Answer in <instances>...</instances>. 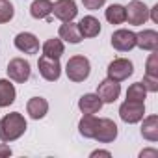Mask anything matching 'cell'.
<instances>
[{"mask_svg": "<svg viewBox=\"0 0 158 158\" xmlns=\"http://www.w3.org/2000/svg\"><path fill=\"white\" fill-rule=\"evenodd\" d=\"M26 128H28V123H26V119L21 112L6 114L0 119V141L11 143V141L19 139L26 132Z\"/></svg>", "mask_w": 158, "mask_h": 158, "instance_id": "cell-1", "label": "cell"}, {"mask_svg": "<svg viewBox=\"0 0 158 158\" xmlns=\"http://www.w3.org/2000/svg\"><path fill=\"white\" fill-rule=\"evenodd\" d=\"M65 74L71 82H84L91 74V63L86 56H71L67 65H65Z\"/></svg>", "mask_w": 158, "mask_h": 158, "instance_id": "cell-2", "label": "cell"}, {"mask_svg": "<svg viewBox=\"0 0 158 158\" xmlns=\"http://www.w3.org/2000/svg\"><path fill=\"white\" fill-rule=\"evenodd\" d=\"M106 73H108V78H112V80L123 82L128 76L134 74V63L128 58H115V60H112L108 63Z\"/></svg>", "mask_w": 158, "mask_h": 158, "instance_id": "cell-3", "label": "cell"}, {"mask_svg": "<svg viewBox=\"0 0 158 158\" xmlns=\"http://www.w3.org/2000/svg\"><path fill=\"white\" fill-rule=\"evenodd\" d=\"M6 73L10 76V80L17 82V84H24L30 74H32V67H30V61L24 60V58H13L10 60L8 67H6Z\"/></svg>", "mask_w": 158, "mask_h": 158, "instance_id": "cell-4", "label": "cell"}, {"mask_svg": "<svg viewBox=\"0 0 158 158\" xmlns=\"http://www.w3.org/2000/svg\"><path fill=\"white\" fill-rule=\"evenodd\" d=\"M119 117L125 123H128V125L139 123L145 117V102H138V101H128L127 99L119 106Z\"/></svg>", "mask_w": 158, "mask_h": 158, "instance_id": "cell-5", "label": "cell"}, {"mask_svg": "<svg viewBox=\"0 0 158 158\" xmlns=\"http://www.w3.org/2000/svg\"><path fill=\"white\" fill-rule=\"evenodd\" d=\"M149 19V8L139 2V0H132L128 6H125V21L130 26H141Z\"/></svg>", "mask_w": 158, "mask_h": 158, "instance_id": "cell-6", "label": "cell"}, {"mask_svg": "<svg viewBox=\"0 0 158 158\" xmlns=\"http://www.w3.org/2000/svg\"><path fill=\"white\" fill-rule=\"evenodd\" d=\"M37 69H39V74L45 78L47 82H56L61 76V65H60V60H56V58L39 56Z\"/></svg>", "mask_w": 158, "mask_h": 158, "instance_id": "cell-7", "label": "cell"}, {"mask_svg": "<svg viewBox=\"0 0 158 158\" xmlns=\"http://www.w3.org/2000/svg\"><path fill=\"white\" fill-rule=\"evenodd\" d=\"M112 47L119 52H130L136 47V34L127 28H119L112 34Z\"/></svg>", "mask_w": 158, "mask_h": 158, "instance_id": "cell-8", "label": "cell"}, {"mask_svg": "<svg viewBox=\"0 0 158 158\" xmlns=\"http://www.w3.org/2000/svg\"><path fill=\"white\" fill-rule=\"evenodd\" d=\"M117 125L112 121V119H108V117H102V119H99V123H97V130H95V136H93V139H97L99 143H112L115 138H117Z\"/></svg>", "mask_w": 158, "mask_h": 158, "instance_id": "cell-9", "label": "cell"}, {"mask_svg": "<svg viewBox=\"0 0 158 158\" xmlns=\"http://www.w3.org/2000/svg\"><path fill=\"white\" fill-rule=\"evenodd\" d=\"M97 95L101 97L102 102L112 104L121 95V84L115 82V80H112V78H104V80L99 82V86H97Z\"/></svg>", "mask_w": 158, "mask_h": 158, "instance_id": "cell-10", "label": "cell"}, {"mask_svg": "<svg viewBox=\"0 0 158 158\" xmlns=\"http://www.w3.org/2000/svg\"><path fill=\"white\" fill-rule=\"evenodd\" d=\"M52 13L58 21L69 23L78 15V8H76L74 0H56L52 4Z\"/></svg>", "mask_w": 158, "mask_h": 158, "instance_id": "cell-11", "label": "cell"}, {"mask_svg": "<svg viewBox=\"0 0 158 158\" xmlns=\"http://www.w3.org/2000/svg\"><path fill=\"white\" fill-rule=\"evenodd\" d=\"M13 45L23 54H37L39 52V39L32 32H21L15 35Z\"/></svg>", "mask_w": 158, "mask_h": 158, "instance_id": "cell-12", "label": "cell"}, {"mask_svg": "<svg viewBox=\"0 0 158 158\" xmlns=\"http://www.w3.org/2000/svg\"><path fill=\"white\" fill-rule=\"evenodd\" d=\"M76 26H78V32H80V35H82V37H88V39L97 37V35L101 34V21H99L97 17H93V15L82 17L80 23H78Z\"/></svg>", "mask_w": 158, "mask_h": 158, "instance_id": "cell-13", "label": "cell"}, {"mask_svg": "<svg viewBox=\"0 0 158 158\" xmlns=\"http://www.w3.org/2000/svg\"><path fill=\"white\" fill-rule=\"evenodd\" d=\"M102 101L97 93H84L80 99H78V110L82 114H97L102 108Z\"/></svg>", "mask_w": 158, "mask_h": 158, "instance_id": "cell-14", "label": "cell"}, {"mask_svg": "<svg viewBox=\"0 0 158 158\" xmlns=\"http://www.w3.org/2000/svg\"><path fill=\"white\" fill-rule=\"evenodd\" d=\"M136 47L141 50H156L158 48V32L156 30H141L136 34Z\"/></svg>", "mask_w": 158, "mask_h": 158, "instance_id": "cell-15", "label": "cell"}, {"mask_svg": "<svg viewBox=\"0 0 158 158\" xmlns=\"http://www.w3.org/2000/svg\"><path fill=\"white\" fill-rule=\"evenodd\" d=\"M26 112L35 121L37 119H43L48 114V102H47V99H43V97H32L26 102Z\"/></svg>", "mask_w": 158, "mask_h": 158, "instance_id": "cell-16", "label": "cell"}, {"mask_svg": "<svg viewBox=\"0 0 158 158\" xmlns=\"http://www.w3.org/2000/svg\"><path fill=\"white\" fill-rule=\"evenodd\" d=\"M58 35H60L61 41H67V43H71V45H78V43L84 39V37L80 35V32H78V26H76L73 21L63 23V24L60 26V30H58Z\"/></svg>", "mask_w": 158, "mask_h": 158, "instance_id": "cell-17", "label": "cell"}, {"mask_svg": "<svg viewBox=\"0 0 158 158\" xmlns=\"http://www.w3.org/2000/svg\"><path fill=\"white\" fill-rule=\"evenodd\" d=\"M141 121H143L141 123V136L151 143L158 141V115L152 114V115L143 117Z\"/></svg>", "mask_w": 158, "mask_h": 158, "instance_id": "cell-18", "label": "cell"}, {"mask_svg": "<svg viewBox=\"0 0 158 158\" xmlns=\"http://www.w3.org/2000/svg\"><path fill=\"white\" fill-rule=\"evenodd\" d=\"M17 99V89L15 86L6 80V78H0V108H8L15 102Z\"/></svg>", "mask_w": 158, "mask_h": 158, "instance_id": "cell-19", "label": "cell"}, {"mask_svg": "<svg viewBox=\"0 0 158 158\" xmlns=\"http://www.w3.org/2000/svg\"><path fill=\"white\" fill-rule=\"evenodd\" d=\"M97 123H99V119L95 117V114H84L82 119L78 121V132H80V136L93 139L95 130H97Z\"/></svg>", "mask_w": 158, "mask_h": 158, "instance_id": "cell-20", "label": "cell"}, {"mask_svg": "<svg viewBox=\"0 0 158 158\" xmlns=\"http://www.w3.org/2000/svg\"><path fill=\"white\" fill-rule=\"evenodd\" d=\"M50 13H52V2L50 0H34L32 6H30V15L35 21L48 19Z\"/></svg>", "mask_w": 158, "mask_h": 158, "instance_id": "cell-21", "label": "cell"}, {"mask_svg": "<svg viewBox=\"0 0 158 158\" xmlns=\"http://www.w3.org/2000/svg\"><path fill=\"white\" fill-rule=\"evenodd\" d=\"M63 52H65V45H63V41L60 37H50V39H47L43 43V56L60 60Z\"/></svg>", "mask_w": 158, "mask_h": 158, "instance_id": "cell-22", "label": "cell"}, {"mask_svg": "<svg viewBox=\"0 0 158 158\" xmlns=\"http://www.w3.org/2000/svg\"><path fill=\"white\" fill-rule=\"evenodd\" d=\"M104 17L110 24H123L125 23V6L121 4H112L106 8Z\"/></svg>", "mask_w": 158, "mask_h": 158, "instance_id": "cell-23", "label": "cell"}, {"mask_svg": "<svg viewBox=\"0 0 158 158\" xmlns=\"http://www.w3.org/2000/svg\"><path fill=\"white\" fill-rule=\"evenodd\" d=\"M145 97H147V89L143 88L141 82H136V84L128 86V89H127V99H128V101L145 102Z\"/></svg>", "mask_w": 158, "mask_h": 158, "instance_id": "cell-24", "label": "cell"}, {"mask_svg": "<svg viewBox=\"0 0 158 158\" xmlns=\"http://www.w3.org/2000/svg\"><path fill=\"white\" fill-rule=\"evenodd\" d=\"M15 15V8L10 0H0V24H6L13 19Z\"/></svg>", "mask_w": 158, "mask_h": 158, "instance_id": "cell-25", "label": "cell"}, {"mask_svg": "<svg viewBox=\"0 0 158 158\" xmlns=\"http://www.w3.org/2000/svg\"><path fill=\"white\" fill-rule=\"evenodd\" d=\"M145 74L158 76V56H156V50H152V54H149V58H147V63H145Z\"/></svg>", "mask_w": 158, "mask_h": 158, "instance_id": "cell-26", "label": "cell"}, {"mask_svg": "<svg viewBox=\"0 0 158 158\" xmlns=\"http://www.w3.org/2000/svg\"><path fill=\"white\" fill-rule=\"evenodd\" d=\"M143 88L147 89V93H156L158 91V76H151V74H145L143 80H141Z\"/></svg>", "mask_w": 158, "mask_h": 158, "instance_id": "cell-27", "label": "cell"}, {"mask_svg": "<svg viewBox=\"0 0 158 158\" xmlns=\"http://www.w3.org/2000/svg\"><path fill=\"white\" fill-rule=\"evenodd\" d=\"M82 4H84L86 10L95 11V10H101V8L106 4V0H82Z\"/></svg>", "mask_w": 158, "mask_h": 158, "instance_id": "cell-28", "label": "cell"}, {"mask_svg": "<svg viewBox=\"0 0 158 158\" xmlns=\"http://www.w3.org/2000/svg\"><path fill=\"white\" fill-rule=\"evenodd\" d=\"M6 156H11V147L8 143H0V158H6Z\"/></svg>", "mask_w": 158, "mask_h": 158, "instance_id": "cell-29", "label": "cell"}, {"mask_svg": "<svg viewBox=\"0 0 158 158\" xmlns=\"http://www.w3.org/2000/svg\"><path fill=\"white\" fill-rule=\"evenodd\" d=\"M149 17L152 19V23H158V4L149 10Z\"/></svg>", "mask_w": 158, "mask_h": 158, "instance_id": "cell-30", "label": "cell"}, {"mask_svg": "<svg viewBox=\"0 0 158 158\" xmlns=\"http://www.w3.org/2000/svg\"><path fill=\"white\" fill-rule=\"evenodd\" d=\"M145 156H158V151L156 149H145L139 152V158H145Z\"/></svg>", "mask_w": 158, "mask_h": 158, "instance_id": "cell-31", "label": "cell"}, {"mask_svg": "<svg viewBox=\"0 0 158 158\" xmlns=\"http://www.w3.org/2000/svg\"><path fill=\"white\" fill-rule=\"evenodd\" d=\"M95 156H108V158H110L112 152H110V151H93V152H91V158H95Z\"/></svg>", "mask_w": 158, "mask_h": 158, "instance_id": "cell-32", "label": "cell"}]
</instances>
